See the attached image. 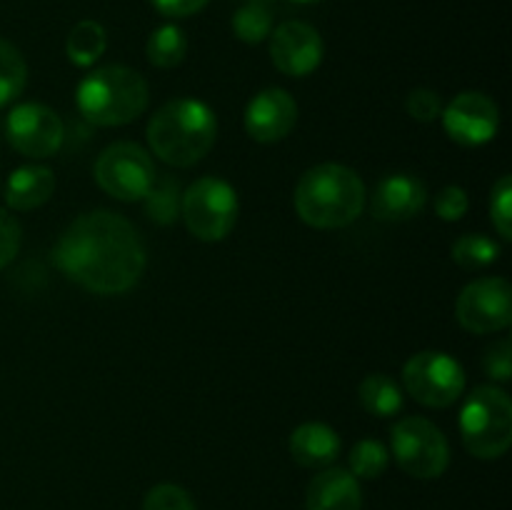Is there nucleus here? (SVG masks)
Listing matches in <instances>:
<instances>
[{
    "label": "nucleus",
    "instance_id": "1",
    "mask_svg": "<svg viewBox=\"0 0 512 510\" xmlns=\"http://www.w3.org/2000/svg\"><path fill=\"white\" fill-rule=\"evenodd\" d=\"M53 255L73 283L98 295L128 293L145 270V245L138 230L110 210L75 218L58 238Z\"/></svg>",
    "mask_w": 512,
    "mask_h": 510
},
{
    "label": "nucleus",
    "instance_id": "2",
    "mask_svg": "<svg viewBox=\"0 0 512 510\" xmlns=\"http://www.w3.org/2000/svg\"><path fill=\"white\" fill-rule=\"evenodd\" d=\"M218 135V120L210 105L195 98L165 103L148 123V143L163 163L190 168L200 163Z\"/></svg>",
    "mask_w": 512,
    "mask_h": 510
},
{
    "label": "nucleus",
    "instance_id": "3",
    "mask_svg": "<svg viewBox=\"0 0 512 510\" xmlns=\"http://www.w3.org/2000/svg\"><path fill=\"white\" fill-rule=\"evenodd\" d=\"M365 208V185L355 170L340 163H320L305 170L295 188V210L303 223L320 230L345 228Z\"/></svg>",
    "mask_w": 512,
    "mask_h": 510
},
{
    "label": "nucleus",
    "instance_id": "4",
    "mask_svg": "<svg viewBox=\"0 0 512 510\" xmlns=\"http://www.w3.org/2000/svg\"><path fill=\"white\" fill-rule=\"evenodd\" d=\"M148 83L125 65H105L85 75L78 85V110L93 125L118 128L133 123L148 108Z\"/></svg>",
    "mask_w": 512,
    "mask_h": 510
},
{
    "label": "nucleus",
    "instance_id": "5",
    "mask_svg": "<svg viewBox=\"0 0 512 510\" xmlns=\"http://www.w3.org/2000/svg\"><path fill=\"white\" fill-rule=\"evenodd\" d=\"M460 435L470 455L495 460L512 443V400L495 385H478L465 398L460 413Z\"/></svg>",
    "mask_w": 512,
    "mask_h": 510
},
{
    "label": "nucleus",
    "instance_id": "6",
    "mask_svg": "<svg viewBox=\"0 0 512 510\" xmlns=\"http://www.w3.org/2000/svg\"><path fill=\"white\" fill-rule=\"evenodd\" d=\"M180 215L190 233L205 243H218L238 220V193L223 178H200L183 193Z\"/></svg>",
    "mask_w": 512,
    "mask_h": 510
},
{
    "label": "nucleus",
    "instance_id": "7",
    "mask_svg": "<svg viewBox=\"0 0 512 510\" xmlns=\"http://www.w3.org/2000/svg\"><path fill=\"white\" fill-rule=\"evenodd\" d=\"M393 455L400 468L418 480L440 478L450 465V448L443 430L418 415L393 425Z\"/></svg>",
    "mask_w": 512,
    "mask_h": 510
},
{
    "label": "nucleus",
    "instance_id": "8",
    "mask_svg": "<svg viewBox=\"0 0 512 510\" xmlns=\"http://www.w3.org/2000/svg\"><path fill=\"white\" fill-rule=\"evenodd\" d=\"M155 178L158 173H155L153 158L138 143H128V140L113 143L95 160V180L100 188L125 203L143 200L145 193L153 188Z\"/></svg>",
    "mask_w": 512,
    "mask_h": 510
},
{
    "label": "nucleus",
    "instance_id": "9",
    "mask_svg": "<svg viewBox=\"0 0 512 510\" xmlns=\"http://www.w3.org/2000/svg\"><path fill=\"white\" fill-rule=\"evenodd\" d=\"M403 385L413 400L428 408H448L463 395L465 370L448 353L423 350L415 353L403 368Z\"/></svg>",
    "mask_w": 512,
    "mask_h": 510
},
{
    "label": "nucleus",
    "instance_id": "10",
    "mask_svg": "<svg viewBox=\"0 0 512 510\" xmlns=\"http://www.w3.org/2000/svg\"><path fill=\"white\" fill-rule=\"evenodd\" d=\"M460 325L470 333H498L512 323V288L505 278H478L468 283L455 305Z\"/></svg>",
    "mask_w": 512,
    "mask_h": 510
},
{
    "label": "nucleus",
    "instance_id": "11",
    "mask_svg": "<svg viewBox=\"0 0 512 510\" xmlns=\"http://www.w3.org/2000/svg\"><path fill=\"white\" fill-rule=\"evenodd\" d=\"M8 143L28 158H50L65 140L63 120L55 110L40 103H23L10 110L5 120Z\"/></svg>",
    "mask_w": 512,
    "mask_h": 510
},
{
    "label": "nucleus",
    "instance_id": "12",
    "mask_svg": "<svg viewBox=\"0 0 512 510\" xmlns=\"http://www.w3.org/2000/svg\"><path fill=\"white\" fill-rule=\"evenodd\" d=\"M445 133L460 145H485L495 138L500 125L498 105L478 90H465L450 100L448 108L443 110Z\"/></svg>",
    "mask_w": 512,
    "mask_h": 510
},
{
    "label": "nucleus",
    "instance_id": "13",
    "mask_svg": "<svg viewBox=\"0 0 512 510\" xmlns=\"http://www.w3.org/2000/svg\"><path fill=\"white\" fill-rule=\"evenodd\" d=\"M323 38L313 25L303 20H288L278 25L270 38V60L280 73L290 78H305L323 63Z\"/></svg>",
    "mask_w": 512,
    "mask_h": 510
},
{
    "label": "nucleus",
    "instance_id": "14",
    "mask_svg": "<svg viewBox=\"0 0 512 510\" xmlns=\"http://www.w3.org/2000/svg\"><path fill=\"white\" fill-rule=\"evenodd\" d=\"M298 120V105L283 88H265L245 108V130L258 143H278Z\"/></svg>",
    "mask_w": 512,
    "mask_h": 510
},
{
    "label": "nucleus",
    "instance_id": "15",
    "mask_svg": "<svg viewBox=\"0 0 512 510\" xmlns=\"http://www.w3.org/2000/svg\"><path fill=\"white\" fill-rule=\"evenodd\" d=\"M428 190L413 175H388L378 183L373 195V215L383 223H403L423 213Z\"/></svg>",
    "mask_w": 512,
    "mask_h": 510
},
{
    "label": "nucleus",
    "instance_id": "16",
    "mask_svg": "<svg viewBox=\"0 0 512 510\" xmlns=\"http://www.w3.org/2000/svg\"><path fill=\"white\" fill-rule=\"evenodd\" d=\"M363 490L358 478L345 468H325L315 475L305 493V510H360Z\"/></svg>",
    "mask_w": 512,
    "mask_h": 510
},
{
    "label": "nucleus",
    "instance_id": "17",
    "mask_svg": "<svg viewBox=\"0 0 512 510\" xmlns=\"http://www.w3.org/2000/svg\"><path fill=\"white\" fill-rule=\"evenodd\" d=\"M290 455L303 468H325L340 455V435L325 423H303L290 435Z\"/></svg>",
    "mask_w": 512,
    "mask_h": 510
},
{
    "label": "nucleus",
    "instance_id": "18",
    "mask_svg": "<svg viewBox=\"0 0 512 510\" xmlns=\"http://www.w3.org/2000/svg\"><path fill=\"white\" fill-rule=\"evenodd\" d=\"M55 190V175L43 165H23L13 170L5 183V203L13 210H33L50 200Z\"/></svg>",
    "mask_w": 512,
    "mask_h": 510
},
{
    "label": "nucleus",
    "instance_id": "19",
    "mask_svg": "<svg viewBox=\"0 0 512 510\" xmlns=\"http://www.w3.org/2000/svg\"><path fill=\"white\" fill-rule=\"evenodd\" d=\"M105 48H108V35H105L103 25L95 20H80L65 40V55L78 68H90L93 63H98Z\"/></svg>",
    "mask_w": 512,
    "mask_h": 510
},
{
    "label": "nucleus",
    "instance_id": "20",
    "mask_svg": "<svg viewBox=\"0 0 512 510\" xmlns=\"http://www.w3.org/2000/svg\"><path fill=\"white\" fill-rule=\"evenodd\" d=\"M360 403L375 418H390L403 410V390L390 375L370 373L360 383Z\"/></svg>",
    "mask_w": 512,
    "mask_h": 510
},
{
    "label": "nucleus",
    "instance_id": "21",
    "mask_svg": "<svg viewBox=\"0 0 512 510\" xmlns=\"http://www.w3.org/2000/svg\"><path fill=\"white\" fill-rule=\"evenodd\" d=\"M185 53H188V38L178 25H160L158 30L150 33L148 45H145V55L150 63L163 70L183 63Z\"/></svg>",
    "mask_w": 512,
    "mask_h": 510
},
{
    "label": "nucleus",
    "instance_id": "22",
    "mask_svg": "<svg viewBox=\"0 0 512 510\" xmlns=\"http://www.w3.org/2000/svg\"><path fill=\"white\" fill-rule=\"evenodd\" d=\"M28 83V65L23 53L10 40L0 38V108L13 103Z\"/></svg>",
    "mask_w": 512,
    "mask_h": 510
},
{
    "label": "nucleus",
    "instance_id": "23",
    "mask_svg": "<svg viewBox=\"0 0 512 510\" xmlns=\"http://www.w3.org/2000/svg\"><path fill=\"white\" fill-rule=\"evenodd\" d=\"M145 213L153 223L170 225L178 220L180 203H183V193H180L178 180L173 178H155L153 188L145 193Z\"/></svg>",
    "mask_w": 512,
    "mask_h": 510
},
{
    "label": "nucleus",
    "instance_id": "24",
    "mask_svg": "<svg viewBox=\"0 0 512 510\" xmlns=\"http://www.w3.org/2000/svg\"><path fill=\"white\" fill-rule=\"evenodd\" d=\"M233 30L243 43L258 45L273 30V13L268 3H243L233 15Z\"/></svg>",
    "mask_w": 512,
    "mask_h": 510
},
{
    "label": "nucleus",
    "instance_id": "25",
    "mask_svg": "<svg viewBox=\"0 0 512 510\" xmlns=\"http://www.w3.org/2000/svg\"><path fill=\"white\" fill-rule=\"evenodd\" d=\"M500 245L483 233L463 235L453 243V260L465 270L488 268L498 260Z\"/></svg>",
    "mask_w": 512,
    "mask_h": 510
},
{
    "label": "nucleus",
    "instance_id": "26",
    "mask_svg": "<svg viewBox=\"0 0 512 510\" xmlns=\"http://www.w3.org/2000/svg\"><path fill=\"white\" fill-rule=\"evenodd\" d=\"M390 453L380 440L365 438L350 450V468H353L355 478L375 480L388 470Z\"/></svg>",
    "mask_w": 512,
    "mask_h": 510
},
{
    "label": "nucleus",
    "instance_id": "27",
    "mask_svg": "<svg viewBox=\"0 0 512 510\" xmlns=\"http://www.w3.org/2000/svg\"><path fill=\"white\" fill-rule=\"evenodd\" d=\"M490 218L503 240L512 238V178L503 175L490 193Z\"/></svg>",
    "mask_w": 512,
    "mask_h": 510
},
{
    "label": "nucleus",
    "instance_id": "28",
    "mask_svg": "<svg viewBox=\"0 0 512 510\" xmlns=\"http://www.w3.org/2000/svg\"><path fill=\"white\" fill-rule=\"evenodd\" d=\"M143 510H195L193 498L188 490L173 483H160L148 490L143 500Z\"/></svg>",
    "mask_w": 512,
    "mask_h": 510
},
{
    "label": "nucleus",
    "instance_id": "29",
    "mask_svg": "<svg viewBox=\"0 0 512 510\" xmlns=\"http://www.w3.org/2000/svg\"><path fill=\"white\" fill-rule=\"evenodd\" d=\"M468 208V193L463 188H458V185H448V188H443L435 195V213L443 220H448V223H455V220L463 218L468 213Z\"/></svg>",
    "mask_w": 512,
    "mask_h": 510
},
{
    "label": "nucleus",
    "instance_id": "30",
    "mask_svg": "<svg viewBox=\"0 0 512 510\" xmlns=\"http://www.w3.org/2000/svg\"><path fill=\"white\" fill-rule=\"evenodd\" d=\"M405 108H408V113L413 115L415 120H420V123H433V120L440 118V113H443V100H440V95L435 93V90L418 88L408 95Z\"/></svg>",
    "mask_w": 512,
    "mask_h": 510
},
{
    "label": "nucleus",
    "instance_id": "31",
    "mask_svg": "<svg viewBox=\"0 0 512 510\" xmlns=\"http://www.w3.org/2000/svg\"><path fill=\"white\" fill-rule=\"evenodd\" d=\"M20 240H23L20 223L8 210L0 208V270L8 263H13V258L20 250Z\"/></svg>",
    "mask_w": 512,
    "mask_h": 510
},
{
    "label": "nucleus",
    "instance_id": "32",
    "mask_svg": "<svg viewBox=\"0 0 512 510\" xmlns=\"http://www.w3.org/2000/svg\"><path fill=\"white\" fill-rule=\"evenodd\" d=\"M483 368H485V373H488L493 380H500V383L510 380V375H512V345H510V340H500V343H493L488 350H485Z\"/></svg>",
    "mask_w": 512,
    "mask_h": 510
},
{
    "label": "nucleus",
    "instance_id": "33",
    "mask_svg": "<svg viewBox=\"0 0 512 510\" xmlns=\"http://www.w3.org/2000/svg\"><path fill=\"white\" fill-rule=\"evenodd\" d=\"M150 3L165 18H188V15L200 13L208 0H150Z\"/></svg>",
    "mask_w": 512,
    "mask_h": 510
},
{
    "label": "nucleus",
    "instance_id": "34",
    "mask_svg": "<svg viewBox=\"0 0 512 510\" xmlns=\"http://www.w3.org/2000/svg\"><path fill=\"white\" fill-rule=\"evenodd\" d=\"M290 3H300V5H308V3H320V0H290Z\"/></svg>",
    "mask_w": 512,
    "mask_h": 510
},
{
    "label": "nucleus",
    "instance_id": "35",
    "mask_svg": "<svg viewBox=\"0 0 512 510\" xmlns=\"http://www.w3.org/2000/svg\"><path fill=\"white\" fill-rule=\"evenodd\" d=\"M243 3H268V0H243Z\"/></svg>",
    "mask_w": 512,
    "mask_h": 510
}]
</instances>
